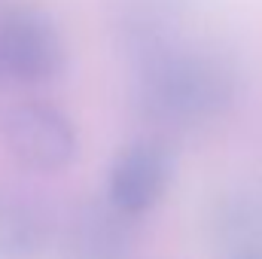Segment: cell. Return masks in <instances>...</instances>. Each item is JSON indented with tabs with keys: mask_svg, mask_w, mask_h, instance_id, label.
<instances>
[{
	"mask_svg": "<svg viewBox=\"0 0 262 259\" xmlns=\"http://www.w3.org/2000/svg\"><path fill=\"white\" fill-rule=\"evenodd\" d=\"M250 259H253V256H250Z\"/></svg>",
	"mask_w": 262,
	"mask_h": 259,
	"instance_id": "4",
	"label": "cell"
},
{
	"mask_svg": "<svg viewBox=\"0 0 262 259\" xmlns=\"http://www.w3.org/2000/svg\"><path fill=\"white\" fill-rule=\"evenodd\" d=\"M3 140L9 156L31 171H61L73 159L76 134L55 107L28 104L6 116Z\"/></svg>",
	"mask_w": 262,
	"mask_h": 259,
	"instance_id": "1",
	"label": "cell"
},
{
	"mask_svg": "<svg viewBox=\"0 0 262 259\" xmlns=\"http://www.w3.org/2000/svg\"><path fill=\"white\" fill-rule=\"evenodd\" d=\"M171 183V159L156 143H134L110 168V201L125 213L149 210Z\"/></svg>",
	"mask_w": 262,
	"mask_h": 259,
	"instance_id": "3",
	"label": "cell"
},
{
	"mask_svg": "<svg viewBox=\"0 0 262 259\" xmlns=\"http://www.w3.org/2000/svg\"><path fill=\"white\" fill-rule=\"evenodd\" d=\"M0 67L18 82H46L61 67V40L37 9L12 12L0 28Z\"/></svg>",
	"mask_w": 262,
	"mask_h": 259,
	"instance_id": "2",
	"label": "cell"
}]
</instances>
